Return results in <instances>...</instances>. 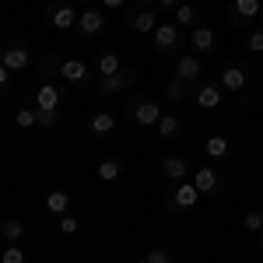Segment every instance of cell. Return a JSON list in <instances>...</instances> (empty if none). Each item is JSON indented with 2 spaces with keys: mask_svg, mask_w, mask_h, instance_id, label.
I'll return each instance as SVG.
<instances>
[{
  "mask_svg": "<svg viewBox=\"0 0 263 263\" xmlns=\"http://www.w3.org/2000/svg\"><path fill=\"white\" fill-rule=\"evenodd\" d=\"M260 14H263V11H260Z\"/></svg>",
  "mask_w": 263,
  "mask_h": 263,
  "instance_id": "60d3db41",
  "label": "cell"
},
{
  "mask_svg": "<svg viewBox=\"0 0 263 263\" xmlns=\"http://www.w3.org/2000/svg\"><path fill=\"white\" fill-rule=\"evenodd\" d=\"M67 207H70V193L67 190H49L46 193V211L49 214H67Z\"/></svg>",
  "mask_w": 263,
  "mask_h": 263,
  "instance_id": "7402d4cb",
  "label": "cell"
},
{
  "mask_svg": "<svg viewBox=\"0 0 263 263\" xmlns=\"http://www.w3.org/2000/svg\"><path fill=\"white\" fill-rule=\"evenodd\" d=\"M60 102H63L60 84H53V81L39 84V95H35V109H42V112H57V109H60Z\"/></svg>",
  "mask_w": 263,
  "mask_h": 263,
  "instance_id": "8fae6325",
  "label": "cell"
},
{
  "mask_svg": "<svg viewBox=\"0 0 263 263\" xmlns=\"http://www.w3.org/2000/svg\"><path fill=\"white\" fill-rule=\"evenodd\" d=\"M134 263H147V260H134Z\"/></svg>",
  "mask_w": 263,
  "mask_h": 263,
  "instance_id": "f35d334b",
  "label": "cell"
},
{
  "mask_svg": "<svg viewBox=\"0 0 263 263\" xmlns=\"http://www.w3.org/2000/svg\"><path fill=\"white\" fill-rule=\"evenodd\" d=\"M95 70H99V78H112V74L123 70V63H120V57H116L112 49H105V53L99 57V63H95Z\"/></svg>",
  "mask_w": 263,
  "mask_h": 263,
  "instance_id": "44dd1931",
  "label": "cell"
},
{
  "mask_svg": "<svg viewBox=\"0 0 263 263\" xmlns=\"http://www.w3.org/2000/svg\"><path fill=\"white\" fill-rule=\"evenodd\" d=\"M203 74V60L197 57V53H179V60H176V78H182V81H200Z\"/></svg>",
  "mask_w": 263,
  "mask_h": 263,
  "instance_id": "ba28073f",
  "label": "cell"
},
{
  "mask_svg": "<svg viewBox=\"0 0 263 263\" xmlns=\"http://www.w3.org/2000/svg\"><path fill=\"white\" fill-rule=\"evenodd\" d=\"M263 4L260 0H232V18H235V25H246V21L260 18Z\"/></svg>",
  "mask_w": 263,
  "mask_h": 263,
  "instance_id": "4fadbf2b",
  "label": "cell"
},
{
  "mask_svg": "<svg viewBox=\"0 0 263 263\" xmlns=\"http://www.w3.org/2000/svg\"><path fill=\"white\" fill-rule=\"evenodd\" d=\"M78 228H81V221H78V218L60 214V232H63V235H78Z\"/></svg>",
  "mask_w": 263,
  "mask_h": 263,
  "instance_id": "4dcf8cb0",
  "label": "cell"
},
{
  "mask_svg": "<svg viewBox=\"0 0 263 263\" xmlns=\"http://www.w3.org/2000/svg\"><path fill=\"white\" fill-rule=\"evenodd\" d=\"M102 7H109V11H116V7H123V0H102Z\"/></svg>",
  "mask_w": 263,
  "mask_h": 263,
  "instance_id": "d590c367",
  "label": "cell"
},
{
  "mask_svg": "<svg viewBox=\"0 0 263 263\" xmlns=\"http://www.w3.org/2000/svg\"><path fill=\"white\" fill-rule=\"evenodd\" d=\"M0 263H28V256H25V249L14 242V246H4V253H0Z\"/></svg>",
  "mask_w": 263,
  "mask_h": 263,
  "instance_id": "4316f807",
  "label": "cell"
},
{
  "mask_svg": "<svg viewBox=\"0 0 263 263\" xmlns=\"http://www.w3.org/2000/svg\"><path fill=\"white\" fill-rule=\"evenodd\" d=\"M155 4H158V7H168V11H176V7H179V0H155Z\"/></svg>",
  "mask_w": 263,
  "mask_h": 263,
  "instance_id": "e575fe53",
  "label": "cell"
},
{
  "mask_svg": "<svg viewBox=\"0 0 263 263\" xmlns=\"http://www.w3.org/2000/svg\"><path fill=\"white\" fill-rule=\"evenodd\" d=\"M46 18H49L53 28H60V32L78 28V11H74V4H70V0H53V4L46 7Z\"/></svg>",
  "mask_w": 263,
  "mask_h": 263,
  "instance_id": "7a4b0ae2",
  "label": "cell"
},
{
  "mask_svg": "<svg viewBox=\"0 0 263 263\" xmlns=\"http://www.w3.org/2000/svg\"><path fill=\"white\" fill-rule=\"evenodd\" d=\"M242 224L249 228V232H263V211H246Z\"/></svg>",
  "mask_w": 263,
  "mask_h": 263,
  "instance_id": "f1b7e54d",
  "label": "cell"
},
{
  "mask_svg": "<svg viewBox=\"0 0 263 263\" xmlns=\"http://www.w3.org/2000/svg\"><path fill=\"white\" fill-rule=\"evenodd\" d=\"M158 120H162V105L151 99H137L134 102V123L137 126H158Z\"/></svg>",
  "mask_w": 263,
  "mask_h": 263,
  "instance_id": "52a82bcc",
  "label": "cell"
},
{
  "mask_svg": "<svg viewBox=\"0 0 263 263\" xmlns=\"http://www.w3.org/2000/svg\"><path fill=\"white\" fill-rule=\"evenodd\" d=\"M0 235H4L7 246H14V242H21V235H25V224H21L18 218H4V221H0Z\"/></svg>",
  "mask_w": 263,
  "mask_h": 263,
  "instance_id": "d4e9b609",
  "label": "cell"
},
{
  "mask_svg": "<svg viewBox=\"0 0 263 263\" xmlns=\"http://www.w3.org/2000/svg\"><path fill=\"white\" fill-rule=\"evenodd\" d=\"M14 123H18L21 130H32V126H35V123H39V112H35V109H32V105H21L18 112H14Z\"/></svg>",
  "mask_w": 263,
  "mask_h": 263,
  "instance_id": "484cf974",
  "label": "cell"
},
{
  "mask_svg": "<svg viewBox=\"0 0 263 263\" xmlns=\"http://www.w3.org/2000/svg\"><path fill=\"white\" fill-rule=\"evenodd\" d=\"M260 246H263V242H260Z\"/></svg>",
  "mask_w": 263,
  "mask_h": 263,
  "instance_id": "b9f144b4",
  "label": "cell"
},
{
  "mask_svg": "<svg viewBox=\"0 0 263 263\" xmlns=\"http://www.w3.org/2000/svg\"><path fill=\"white\" fill-rule=\"evenodd\" d=\"M155 49L162 53V57H168V53H179L182 49V28L176 25V21H158V28H155Z\"/></svg>",
  "mask_w": 263,
  "mask_h": 263,
  "instance_id": "6da1fadb",
  "label": "cell"
},
{
  "mask_svg": "<svg viewBox=\"0 0 263 263\" xmlns=\"http://www.w3.org/2000/svg\"><path fill=\"white\" fill-rule=\"evenodd\" d=\"M0 63L14 74V70H28L32 67V53H28V46H7L4 53H0Z\"/></svg>",
  "mask_w": 263,
  "mask_h": 263,
  "instance_id": "9c48e42d",
  "label": "cell"
},
{
  "mask_svg": "<svg viewBox=\"0 0 263 263\" xmlns=\"http://www.w3.org/2000/svg\"><path fill=\"white\" fill-rule=\"evenodd\" d=\"M218 84H221V91H232V95H235V91H242V88H246V70H242V67H224Z\"/></svg>",
  "mask_w": 263,
  "mask_h": 263,
  "instance_id": "2e32d148",
  "label": "cell"
},
{
  "mask_svg": "<svg viewBox=\"0 0 263 263\" xmlns=\"http://www.w3.org/2000/svg\"><path fill=\"white\" fill-rule=\"evenodd\" d=\"M203 151H207V158H224V155L232 151V144H228L224 134H211L207 144H203Z\"/></svg>",
  "mask_w": 263,
  "mask_h": 263,
  "instance_id": "cb8c5ba5",
  "label": "cell"
},
{
  "mask_svg": "<svg viewBox=\"0 0 263 263\" xmlns=\"http://www.w3.org/2000/svg\"><path fill=\"white\" fill-rule=\"evenodd\" d=\"M246 49H249V53H263V28L246 35Z\"/></svg>",
  "mask_w": 263,
  "mask_h": 263,
  "instance_id": "1f68e13d",
  "label": "cell"
},
{
  "mask_svg": "<svg viewBox=\"0 0 263 263\" xmlns=\"http://www.w3.org/2000/svg\"><path fill=\"white\" fill-rule=\"evenodd\" d=\"M0 239H4V235H0Z\"/></svg>",
  "mask_w": 263,
  "mask_h": 263,
  "instance_id": "ab89813d",
  "label": "cell"
},
{
  "mask_svg": "<svg viewBox=\"0 0 263 263\" xmlns=\"http://www.w3.org/2000/svg\"><path fill=\"white\" fill-rule=\"evenodd\" d=\"M158 134H162L165 141H176L182 134V123H179V116H172V112H162V120H158V126H155Z\"/></svg>",
  "mask_w": 263,
  "mask_h": 263,
  "instance_id": "603a6c76",
  "label": "cell"
},
{
  "mask_svg": "<svg viewBox=\"0 0 263 263\" xmlns=\"http://www.w3.org/2000/svg\"><path fill=\"white\" fill-rule=\"evenodd\" d=\"M7 81H11V70H7V67H4V63H0V95H4V91H7Z\"/></svg>",
  "mask_w": 263,
  "mask_h": 263,
  "instance_id": "836d02e7",
  "label": "cell"
},
{
  "mask_svg": "<svg viewBox=\"0 0 263 263\" xmlns=\"http://www.w3.org/2000/svg\"><path fill=\"white\" fill-rule=\"evenodd\" d=\"M134 84H137V70L134 67H123L120 74H112V78H95V88L102 95H120V91L134 88Z\"/></svg>",
  "mask_w": 263,
  "mask_h": 263,
  "instance_id": "3957f363",
  "label": "cell"
},
{
  "mask_svg": "<svg viewBox=\"0 0 263 263\" xmlns=\"http://www.w3.org/2000/svg\"><path fill=\"white\" fill-rule=\"evenodd\" d=\"M102 28H105V18H102L99 11H81L78 14V32L81 35H99Z\"/></svg>",
  "mask_w": 263,
  "mask_h": 263,
  "instance_id": "e0dca14e",
  "label": "cell"
},
{
  "mask_svg": "<svg viewBox=\"0 0 263 263\" xmlns=\"http://www.w3.org/2000/svg\"><path fill=\"white\" fill-rule=\"evenodd\" d=\"M134 4H141V7H147V4H151V0H134Z\"/></svg>",
  "mask_w": 263,
  "mask_h": 263,
  "instance_id": "8d00e7d4",
  "label": "cell"
},
{
  "mask_svg": "<svg viewBox=\"0 0 263 263\" xmlns=\"http://www.w3.org/2000/svg\"><path fill=\"white\" fill-rule=\"evenodd\" d=\"M197 203H200V190L193 182H176L168 190V207L172 211H193Z\"/></svg>",
  "mask_w": 263,
  "mask_h": 263,
  "instance_id": "277c9868",
  "label": "cell"
},
{
  "mask_svg": "<svg viewBox=\"0 0 263 263\" xmlns=\"http://www.w3.org/2000/svg\"><path fill=\"white\" fill-rule=\"evenodd\" d=\"M162 176L172 182H186V176H190V165H186V158L182 155H168L162 162Z\"/></svg>",
  "mask_w": 263,
  "mask_h": 263,
  "instance_id": "5bb4252c",
  "label": "cell"
},
{
  "mask_svg": "<svg viewBox=\"0 0 263 263\" xmlns=\"http://www.w3.org/2000/svg\"><path fill=\"white\" fill-rule=\"evenodd\" d=\"M95 176H99L102 182H116L123 176V162L120 158H102L99 168H95Z\"/></svg>",
  "mask_w": 263,
  "mask_h": 263,
  "instance_id": "d6986e66",
  "label": "cell"
},
{
  "mask_svg": "<svg viewBox=\"0 0 263 263\" xmlns=\"http://www.w3.org/2000/svg\"><path fill=\"white\" fill-rule=\"evenodd\" d=\"M186 91H190V81H182V78H176V74H172V81H168V88H165V95L176 102V99H182Z\"/></svg>",
  "mask_w": 263,
  "mask_h": 263,
  "instance_id": "83f0119b",
  "label": "cell"
},
{
  "mask_svg": "<svg viewBox=\"0 0 263 263\" xmlns=\"http://www.w3.org/2000/svg\"><path fill=\"white\" fill-rule=\"evenodd\" d=\"M70 4H88V0H70Z\"/></svg>",
  "mask_w": 263,
  "mask_h": 263,
  "instance_id": "74e56055",
  "label": "cell"
},
{
  "mask_svg": "<svg viewBox=\"0 0 263 263\" xmlns=\"http://www.w3.org/2000/svg\"><path fill=\"white\" fill-rule=\"evenodd\" d=\"M190 46H193V53H197V57H211V53H214V46H218V35H214L207 25H197V28L190 32Z\"/></svg>",
  "mask_w": 263,
  "mask_h": 263,
  "instance_id": "30bf717a",
  "label": "cell"
},
{
  "mask_svg": "<svg viewBox=\"0 0 263 263\" xmlns=\"http://www.w3.org/2000/svg\"><path fill=\"white\" fill-rule=\"evenodd\" d=\"M88 134H91L95 141H105L109 134H116V116H112V112H95V116L88 120Z\"/></svg>",
  "mask_w": 263,
  "mask_h": 263,
  "instance_id": "7c38bea8",
  "label": "cell"
},
{
  "mask_svg": "<svg viewBox=\"0 0 263 263\" xmlns=\"http://www.w3.org/2000/svg\"><path fill=\"white\" fill-rule=\"evenodd\" d=\"M197 105L207 109V112L218 109V105H221V84H200V88H197Z\"/></svg>",
  "mask_w": 263,
  "mask_h": 263,
  "instance_id": "ac0fdd59",
  "label": "cell"
},
{
  "mask_svg": "<svg viewBox=\"0 0 263 263\" xmlns=\"http://www.w3.org/2000/svg\"><path fill=\"white\" fill-rule=\"evenodd\" d=\"M35 112H39V123H35V126H42V130H53V126L60 123L57 112H42V109H35Z\"/></svg>",
  "mask_w": 263,
  "mask_h": 263,
  "instance_id": "d6a6232c",
  "label": "cell"
},
{
  "mask_svg": "<svg viewBox=\"0 0 263 263\" xmlns=\"http://www.w3.org/2000/svg\"><path fill=\"white\" fill-rule=\"evenodd\" d=\"M144 260H147V263H172V253H168L165 246H155V249H151Z\"/></svg>",
  "mask_w": 263,
  "mask_h": 263,
  "instance_id": "f546056e",
  "label": "cell"
},
{
  "mask_svg": "<svg viewBox=\"0 0 263 263\" xmlns=\"http://www.w3.org/2000/svg\"><path fill=\"white\" fill-rule=\"evenodd\" d=\"M190 182L200 190V197H218V193L224 190V179L211 168V165H200V168L193 172V179H190Z\"/></svg>",
  "mask_w": 263,
  "mask_h": 263,
  "instance_id": "5b68a950",
  "label": "cell"
},
{
  "mask_svg": "<svg viewBox=\"0 0 263 263\" xmlns=\"http://www.w3.org/2000/svg\"><path fill=\"white\" fill-rule=\"evenodd\" d=\"M60 78L67 84H88L91 78H95V70L88 67L84 60H78V57H70V60H63L60 63Z\"/></svg>",
  "mask_w": 263,
  "mask_h": 263,
  "instance_id": "8992f818",
  "label": "cell"
},
{
  "mask_svg": "<svg viewBox=\"0 0 263 263\" xmlns=\"http://www.w3.org/2000/svg\"><path fill=\"white\" fill-rule=\"evenodd\" d=\"M130 28L137 32V35H155V28H158V18H155V11H134L130 14Z\"/></svg>",
  "mask_w": 263,
  "mask_h": 263,
  "instance_id": "9a60e30c",
  "label": "cell"
},
{
  "mask_svg": "<svg viewBox=\"0 0 263 263\" xmlns=\"http://www.w3.org/2000/svg\"><path fill=\"white\" fill-rule=\"evenodd\" d=\"M197 21H200V7L197 4H179L176 7V25L179 28H197Z\"/></svg>",
  "mask_w": 263,
  "mask_h": 263,
  "instance_id": "ffe728a7",
  "label": "cell"
}]
</instances>
